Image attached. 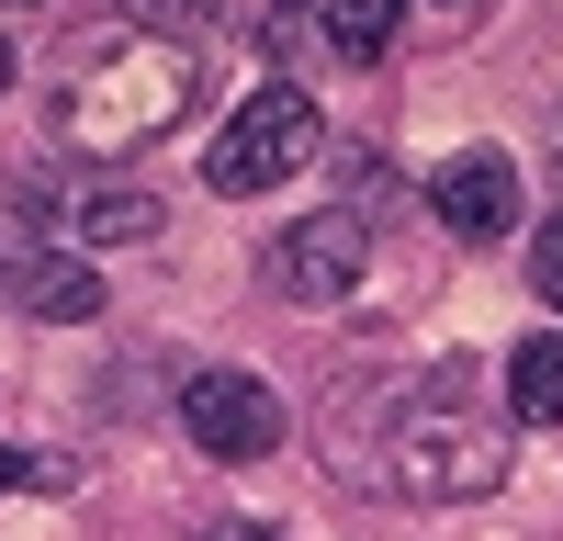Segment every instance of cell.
Instances as JSON below:
<instances>
[{"label": "cell", "instance_id": "obj_16", "mask_svg": "<svg viewBox=\"0 0 563 541\" xmlns=\"http://www.w3.org/2000/svg\"><path fill=\"white\" fill-rule=\"evenodd\" d=\"M0 90H12V45H0Z\"/></svg>", "mask_w": 563, "mask_h": 541}, {"label": "cell", "instance_id": "obj_8", "mask_svg": "<svg viewBox=\"0 0 563 541\" xmlns=\"http://www.w3.org/2000/svg\"><path fill=\"white\" fill-rule=\"evenodd\" d=\"M507 406L530 429H563V339H519L507 350Z\"/></svg>", "mask_w": 563, "mask_h": 541}, {"label": "cell", "instance_id": "obj_11", "mask_svg": "<svg viewBox=\"0 0 563 541\" xmlns=\"http://www.w3.org/2000/svg\"><path fill=\"white\" fill-rule=\"evenodd\" d=\"M113 12H124L135 34H169V45H180V34H192V23L214 12V0H113Z\"/></svg>", "mask_w": 563, "mask_h": 541}, {"label": "cell", "instance_id": "obj_1", "mask_svg": "<svg viewBox=\"0 0 563 541\" xmlns=\"http://www.w3.org/2000/svg\"><path fill=\"white\" fill-rule=\"evenodd\" d=\"M384 474H395V496H429V508H462V496H485L507 474V429H496V406L474 395L462 361L417 373L384 406Z\"/></svg>", "mask_w": 563, "mask_h": 541}, {"label": "cell", "instance_id": "obj_9", "mask_svg": "<svg viewBox=\"0 0 563 541\" xmlns=\"http://www.w3.org/2000/svg\"><path fill=\"white\" fill-rule=\"evenodd\" d=\"M327 45H339V57L350 68H372V57H384V45H395V23H406V0H327Z\"/></svg>", "mask_w": 563, "mask_h": 541}, {"label": "cell", "instance_id": "obj_12", "mask_svg": "<svg viewBox=\"0 0 563 541\" xmlns=\"http://www.w3.org/2000/svg\"><path fill=\"white\" fill-rule=\"evenodd\" d=\"M530 294H541V305L563 316V214H552L541 238H530Z\"/></svg>", "mask_w": 563, "mask_h": 541}, {"label": "cell", "instance_id": "obj_17", "mask_svg": "<svg viewBox=\"0 0 563 541\" xmlns=\"http://www.w3.org/2000/svg\"><path fill=\"white\" fill-rule=\"evenodd\" d=\"M451 12H474V0H451Z\"/></svg>", "mask_w": 563, "mask_h": 541}, {"label": "cell", "instance_id": "obj_13", "mask_svg": "<svg viewBox=\"0 0 563 541\" xmlns=\"http://www.w3.org/2000/svg\"><path fill=\"white\" fill-rule=\"evenodd\" d=\"M12 485H57V463H34V451L0 440V496H12Z\"/></svg>", "mask_w": 563, "mask_h": 541}, {"label": "cell", "instance_id": "obj_6", "mask_svg": "<svg viewBox=\"0 0 563 541\" xmlns=\"http://www.w3.org/2000/svg\"><path fill=\"white\" fill-rule=\"evenodd\" d=\"M429 203H440V225H451V238H507V225H519V169H507L496 147H462L440 180H429Z\"/></svg>", "mask_w": 563, "mask_h": 541}, {"label": "cell", "instance_id": "obj_15", "mask_svg": "<svg viewBox=\"0 0 563 541\" xmlns=\"http://www.w3.org/2000/svg\"><path fill=\"white\" fill-rule=\"evenodd\" d=\"M0 12H45V0H0Z\"/></svg>", "mask_w": 563, "mask_h": 541}, {"label": "cell", "instance_id": "obj_10", "mask_svg": "<svg viewBox=\"0 0 563 541\" xmlns=\"http://www.w3.org/2000/svg\"><path fill=\"white\" fill-rule=\"evenodd\" d=\"M79 238L90 249H135V238H158V203L147 192H79Z\"/></svg>", "mask_w": 563, "mask_h": 541}, {"label": "cell", "instance_id": "obj_2", "mask_svg": "<svg viewBox=\"0 0 563 541\" xmlns=\"http://www.w3.org/2000/svg\"><path fill=\"white\" fill-rule=\"evenodd\" d=\"M192 45H169V34H113V45H90L79 79L57 90V135L79 158H135V147H158V135L192 113Z\"/></svg>", "mask_w": 563, "mask_h": 541}, {"label": "cell", "instance_id": "obj_3", "mask_svg": "<svg viewBox=\"0 0 563 541\" xmlns=\"http://www.w3.org/2000/svg\"><path fill=\"white\" fill-rule=\"evenodd\" d=\"M316 102H305V90L294 79H271V90H249V102L238 113H225V135H214V192H271V180H294L305 158H316Z\"/></svg>", "mask_w": 563, "mask_h": 541}, {"label": "cell", "instance_id": "obj_5", "mask_svg": "<svg viewBox=\"0 0 563 541\" xmlns=\"http://www.w3.org/2000/svg\"><path fill=\"white\" fill-rule=\"evenodd\" d=\"M180 429H192L214 463H260V451L282 440V395L260 373H192L180 384Z\"/></svg>", "mask_w": 563, "mask_h": 541}, {"label": "cell", "instance_id": "obj_14", "mask_svg": "<svg viewBox=\"0 0 563 541\" xmlns=\"http://www.w3.org/2000/svg\"><path fill=\"white\" fill-rule=\"evenodd\" d=\"M203 541H282V530H260V519H203Z\"/></svg>", "mask_w": 563, "mask_h": 541}, {"label": "cell", "instance_id": "obj_7", "mask_svg": "<svg viewBox=\"0 0 563 541\" xmlns=\"http://www.w3.org/2000/svg\"><path fill=\"white\" fill-rule=\"evenodd\" d=\"M0 260H12L0 283H12L34 316H90V305H102V270H90V260H57V249H34V238H0Z\"/></svg>", "mask_w": 563, "mask_h": 541}, {"label": "cell", "instance_id": "obj_4", "mask_svg": "<svg viewBox=\"0 0 563 541\" xmlns=\"http://www.w3.org/2000/svg\"><path fill=\"white\" fill-rule=\"evenodd\" d=\"M260 260H271V294L339 305V294H361V270H372V225H361L350 203H327V214H305V225H282Z\"/></svg>", "mask_w": 563, "mask_h": 541}]
</instances>
